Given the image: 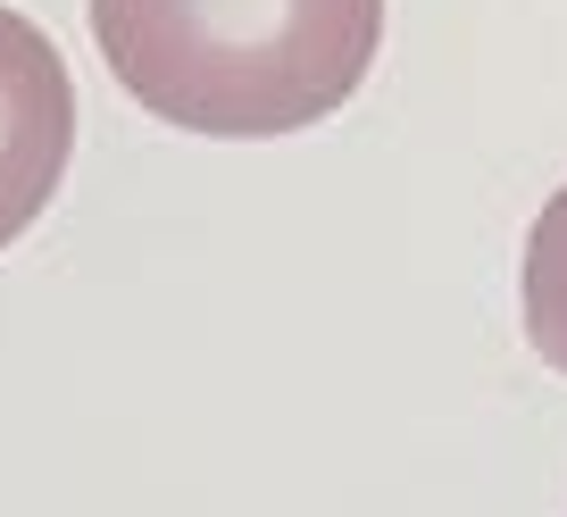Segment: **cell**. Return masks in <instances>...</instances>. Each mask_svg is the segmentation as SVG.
<instances>
[{
    "mask_svg": "<svg viewBox=\"0 0 567 517\" xmlns=\"http://www.w3.org/2000/svg\"><path fill=\"white\" fill-rule=\"evenodd\" d=\"M92 42L134 108L217 143H267L368 84L384 0H92Z\"/></svg>",
    "mask_w": 567,
    "mask_h": 517,
    "instance_id": "6da1fadb",
    "label": "cell"
},
{
    "mask_svg": "<svg viewBox=\"0 0 567 517\" xmlns=\"http://www.w3.org/2000/svg\"><path fill=\"white\" fill-rule=\"evenodd\" d=\"M75 151V75L34 18L0 9V250L51 209Z\"/></svg>",
    "mask_w": 567,
    "mask_h": 517,
    "instance_id": "7a4b0ae2",
    "label": "cell"
},
{
    "mask_svg": "<svg viewBox=\"0 0 567 517\" xmlns=\"http://www.w3.org/2000/svg\"><path fill=\"white\" fill-rule=\"evenodd\" d=\"M517 309H526V342L543 351V368L567 375V184L543 200V217H534V234H526Z\"/></svg>",
    "mask_w": 567,
    "mask_h": 517,
    "instance_id": "3957f363",
    "label": "cell"
}]
</instances>
